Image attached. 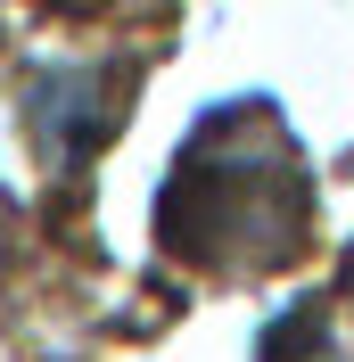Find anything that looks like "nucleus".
Wrapping results in <instances>:
<instances>
[{
  "label": "nucleus",
  "mask_w": 354,
  "mask_h": 362,
  "mask_svg": "<svg viewBox=\"0 0 354 362\" xmlns=\"http://www.w3.org/2000/svg\"><path fill=\"white\" fill-rule=\"evenodd\" d=\"M305 173L264 107H239L190 140L165 181V247L190 264H280L305 247Z\"/></svg>",
  "instance_id": "nucleus-1"
},
{
  "label": "nucleus",
  "mask_w": 354,
  "mask_h": 362,
  "mask_svg": "<svg viewBox=\"0 0 354 362\" xmlns=\"http://www.w3.org/2000/svg\"><path fill=\"white\" fill-rule=\"evenodd\" d=\"M115 115H124V99H115V107H91V74H58V83L33 90V124H42L50 157H83V148H99Z\"/></svg>",
  "instance_id": "nucleus-2"
},
{
  "label": "nucleus",
  "mask_w": 354,
  "mask_h": 362,
  "mask_svg": "<svg viewBox=\"0 0 354 362\" xmlns=\"http://www.w3.org/2000/svg\"><path fill=\"white\" fill-rule=\"evenodd\" d=\"M50 8H67V17H83V8H99V0H50Z\"/></svg>",
  "instance_id": "nucleus-4"
},
{
  "label": "nucleus",
  "mask_w": 354,
  "mask_h": 362,
  "mask_svg": "<svg viewBox=\"0 0 354 362\" xmlns=\"http://www.w3.org/2000/svg\"><path fill=\"white\" fill-rule=\"evenodd\" d=\"M288 362H338V354H330V346H321V338H305V346H297V354H288Z\"/></svg>",
  "instance_id": "nucleus-3"
}]
</instances>
